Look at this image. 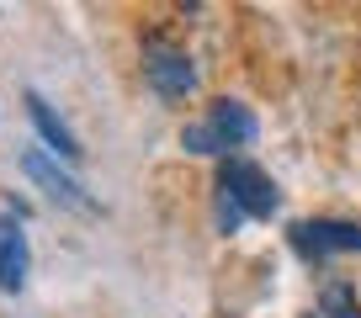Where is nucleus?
<instances>
[{"label":"nucleus","mask_w":361,"mask_h":318,"mask_svg":"<svg viewBox=\"0 0 361 318\" xmlns=\"http://www.w3.org/2000/svg\"><path fill=\"white\" fill-rule=\"evenodd\" d=\"M319 318H361V297L350 281H324L319 286Z\"/></svg>","instance_id":"6e6552de"},{"label":"nucleus","mask_w":361,"mask_h":318,"mask_svg":"<svg viewBox=\"0 0 361 318\" xmlns=\"http://www.w3.org/2000/svg\"><path fill=\"white\" fill-rule=\"evenodd\" d=\"M144 85L159 101H186L197 91V64L186 48L165 43V37H149L144 43Z\"/></svg>","instance_id":"20e7f679"},{"label":"nucleus","mask_w":361,"mask_h":318,"mask_svg":"<svg viewBox=\"0 0 361 318\" xmlns=\"http://www.w3.org/2000/svg\"><path fill=\"white\" fill-rule=\"evenodd\" d=\"M213 196L234 202L245 217H271L276 207H282V191H276V181H271V175L260 170L255 159H239V154H228L224 165H218Z\"/></svg>","instance_id":"f03ea898"},{"label":"nucleus","mask_w":361,"mask_h":318,"mask_svg":"<svg viewBox=\"0 0 361 318\" xmlns=\"http://www.w3.org/2000/svg\"><path fill=\"white\" fill-rule=\"evenodd\" d=\"M255 133H260L255 112H250L245 101H234V96H218L197 122L180 127V148H186V154H207V159H213V154H228V148L255 144Z\"/></svg>","instance_id":"f257e3e1"},{"label":"nucleus","mask_w":361,"mask_h":318,"mask_svg":"<svg viewBox=\"0 0 361 318\" xmlns=\"http://www.w3.org/2000/svg\"><path fill=\"white\" fill-rule=\"evenodd\" d=\"M308 318H314V313H308Z\"/></svg>","instance_id":"1a4fd4ad"},{"label":"nucleus","mask_w":361,"mask_h":318,"mask_svg":"<svg viewBox=\"0 0 361 318\" xmlns=\"http://www.w3.org/2000/svg\"><path fill=\"white\" fill-rule=\"evenodd\" d=\"M22 175H27V181H37L48 196H54V202L75 207V212H90V217L102 212V202H96V196H90L85 186L75 181V175H64V170H59V159L37 154V148H27V154H22Z\"/></svg>","instance_id":"39448f33"},{"label":"nucleus","mask_w":361,"mask_h":318,"mask_svg":"<svg viewBox=\"0 0 361 318\" xmlns=\"http://www.w3.org/2000/svg\"><path fill=\"white\" fill-rule=\"evenodd\" d=\"M287 244L308 265H324L329 255H361V223H345V217H298L287 228Z\"/></svg>","instance_id":"7ed1b4c3"},{"label":"nucleus","mask_w":361,"mask_h":318,"mask_svg":"<svg viewBox=\"0 0 361 318\" xmlns=\"http://www.w3.org/2000/svg\"><path fill=\"white\" fill-rule=\"evenodd\" d=\"M27 271H32V250H27V234L16 223V212L0 207V292H22Z\"/></svg>","instance_id":"423d86ee"},{"label":"nucleus","mask_w":361,"mask_h":318,"mask_svg":"<svg viewBox=\"0 0 361 318\" xmlns=\"http://www.w3.org/2000/svg\"><path fill=\"white\" fill-rule=\"evenodd\" d=\"M27 117H32V127L43 133V144L54 148L59 159H69V165H75V159H85L80 138L69 133V127H64V117H59V112H54V106H48V101H43L37 91H27Z\"/></svg>","instance_id":"0eeeda50"}]
</instances>
